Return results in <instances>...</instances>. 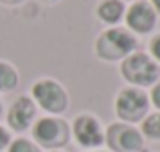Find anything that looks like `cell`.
I'll return each instance as SVG.
<instances>
[{"label": "cell", "mask_w": 160, "mask_h": 152, "mask_svg": "<svg viewBox=\"0 0 160 152\" xmlns=\"http://www.w3.org/2000/svg\"><path fill=\"white\" fill-rule=\"evenodd\" d=\"M122 77L138 87H148L160 79V65L146 53H132L122 63Z\"/></svg>", "instance_id": "cell-1"}, {"label": "cell", "mask_w": 160, "mask_h": 152, "mask_svg": "<svg viewBox=\"0 0 160 152\" xmlns=\"http://www.w3.org/2000/svg\"><path fill=\"white\" fill-rule=\"evenodd\" d=\"M136 49V39L126 28H109L102 33V37L95 43V53L103 61H118L126 59Z\"/></svg>", "instance_id": "cell-2"}, {"label": "cell", "mask_w": 160, "mask_h": 152, "mask_svg": "<svg viewBox=\"0 0 160 152\" xmlns=\"http://www.w3.org/2000/svg\"><path fill=\"white\" fill-rule=\"evenodd\" d=\"M148 95L138 87H126L118 94L116 98V114L120 120L128 122V124H136L146 118L148 112Z\"/></svg>", "instance_id": "cell-3"}, {"label": "cell", "mask_w": 160, "mask_h": 152, "mask_svg": "<svg viewBox=\"0 0 160 152\" xmlns=\"http://www.w3.org/2000/svg\"><path fill=\"white\" fill-rule=\"evenodd\" d=\"M32 138L43 148L59 150L69 140V126L59 118H41L32 126Z\"/></svg>", "instance_id": "cell-4"}, {"label": "cell", "mask_w": 160, "mask_h": 152, "mask_svg": "<svg viewBox=\"0 0 160 152\" xmlns=\"http://www.w3.org/2000/svg\"><path fill=\"white\" fill-rule=\"evenodd\" d=\"M32 101L41 105L49 114H63L69 105L67 91L55 79H41L32 85Z\"/></svg>", "instance_id": "cell-5"}, {"label": "cell", "mask_w": 160, "mask_h": 152, "mask_svg": "<svg viewBox=\"0 0 160 152\" xmlns=\"http://www.w3.org/2000/svg\"><path fill=\"white\" fill-rule=\"evenodd\" d=\"M106 142L113 152H140L144 146L142 132L130 124H112L106 132Z\"/></svg>", "instance_id": "cell-6"}, {"label": "cell", "mask_w": 160, "mask_h": 152, "mask_svg": "<svg viewBox=\"0 0 160 152\" xmlns=\"http://www.w3.org/2000/svg\"><path fill=\"white\" fill-rule=\"evenodd\" d=\"M73 134L77 144H81L83 148H98L106 142V134H103L99 122L93 116H77L73 122Z\"/></svg>", "instance_id": "cell-7"}, {"label": "cell", "mask_w": 160, "mask_h": 152, "mask_svg": "<svg viewBox=\"0 0 160 152\" xmlns=\"http://www.w3.org/2000/svg\"><path fill=\"white\" fill-rule=\"evenodd\" d=\"M126 23H128V27L132 28L134 33L146 35V33H150L154 28V24H156V10L152 8V4L144 2V0L134 2L132 6L128 8V12H126Z\"/></svg>", "instance_id": "cell-8"}, {"label": "cell", "mask_w": 160, "mask_h": 152, "mask_svg": "<svg viewBox=\"0 0 160 152\" xmlns=\"http://www.w3.org/2000/svg\"><path fill=\"white\" fill-rule=\"evenodd\" d=\"M37 116V105L35 101L27 95H20V98L14 99V104L8 109V126L16 132H24L28 126L32 124Z\"/></svg>", "instance_id": "cell-9"}, {"label": "cell", "mask_w": 160, "mask_h": 152, "mask_svg": "<svg viewBox=\"0 0 160 152\" xmlns=\"http://www.w3.org/2000/svg\"><path fill=\"white\" fill-rule=\"evenodd\" d=\"M98 16L108 24H116L124 16V4H122V0H103L98 6Z\"/></svg>", "instance_id": "cell-10"}, {"label": "cell", "mask_w": 160, "mask_h": 152, "mask_svg": "<svg viewBox=\"0 0 160 152\" xmlns=\"http://www.w3.org/2000/svg\"><path fill=\"white\" fill-rule=\"evenodd\" d=\"M16 85H18V73H16V69L12 65H8V63L0 61V91L8 94Z\"/></svg>", "instance_id": "cell-11"}, {"label": "cell", "mask_w": 160, "mask_h": 152, "mask_svg": "<svg viewBox=\"0 0 160 152\" xmlns=\"http://www.w3.org/2000/svg\"><path fill=\"white\" fill-rule=\"evenodd\" d=\"M142 134L150 140H160V112L150 114L142 120Z\"/></svg>", "instance_id": "cell-12"}, {"label": "cell", "mask_w": 160, "mask_h": 152, "mask_svg": "<svg viewBox=\"0 0 160 152\" xmlns=\"http://www.w3.org/2000/svg\"><path fill=\"white\" fill-rule=\"evenodd\" d=\"M8 152H41L35 142L27 140V138H16L8 144Z\"/></svg>", "instance_id": "cell-13"}, {"label": "cell", "mask_w": 160, "mask_h": 152, "mask_svg": "<svg viewBox=\"0 0 160 152\" xmlns=\"http://www.w3.org/2000/svg\"><path fill=\"white\" fill-rule=\"evenodd\" d=\"M150 101H152L154 108H158V112H160V81L154 83L152 91H150Z\"/></svg>", "instance_id": "cell-14"}, {"label": "cell", "mask_w": 160, "mask_h": 152, "mask_svg": "<svg viewBox=\"0 0 160 152\" xmlns=\"http://www.w3.org/2000/svg\"><path fill=\"white\" fill-rule=\"evenodd\" d=\"M150 53H152V57L160 63V35L150 41Z\"/></svg>", "instance_id": "cell-15"}, {"label": "cell", "mask_w": 160, "mask_h": 152, "mask_svg": "<svg viewBox=\"0 0 160 152\" xmlns=\"http://www.w3.org/2000/svg\"><path fill=\"white\" fill-rule=\"evenodd\" d=\"M8 144H10V134H8L6 128H2V126H0V150L8 148Z\"/></svg>", "instance_id": "cell-16"}, {"label": "cell", "mask_w": 160, "mask_h": 152, "mask_svg": "<svg viewBox=\"0 0 160 152\" xmlns=\"http://www.w3.org/2000/svg\"><path fill=\"white\" fill-rule=\"evenodd\" d=\"M152 8L156 12H160V0H152Z\"/></svg>", "instance_id": "cell-17"}, {"label": "cell", "mask_w": 160, "mask_h": 152, "mask_svg": "<svg viewBox=\"0 0 160 152\" xmlns=\"http://www.w3.org/2000/svg\"><path fill=\"white\" fill-rule=\"evenodd\" d=\"M2 2H10V4H14V2H22V0H2Z\"/></svg>", "instance_id": "cell-18"}, {"label": "cell", "mask_w": 160, "mask_h": 152, "mask_svg": "<svg viewBox=\"0 0 160 152\" xmlns=\"http://www.w3.org/2000/svg\"><path fill=\"white\" fill-rule=\"evenodd\" d=\"M0 118H2V101H0Z\"/></svg>", "instance_id": "cell-19"}, {"label": "cell", "mask_w": 160, "mask_h": 152, "mask_svg": "<svg viewBox=\"0 0 160 152\" xmlns=\"http://www.w3.org/2000/svg\"><path fill=\"white\" fill-rule=\"evenodd\" d=\"M51 152H61V150H51Z\"/></svg>", "instance_id": "cell-20"}, {"label": "cell", "mask_w": 160, "mask_h": 152, "mask_svg": "<svg viewBox=\"0 0 160 152\" xmlns=\"http://www.w3.org/2000/svg\"><path fill=\"white\" fill-rule=\"evenodd\" d=\"M136 2H140V0H136Z\"/></svg>", "instance_id": "cell-21"}]
</instances>
